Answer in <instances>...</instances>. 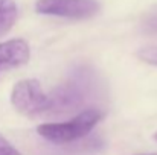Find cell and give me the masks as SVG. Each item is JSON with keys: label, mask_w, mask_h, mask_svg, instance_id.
Instances as JSON below:
<instances>
[{"label": "cell", "mask_w": 157, "mask_h": 155, "mask_svg": "<svg viewBox=\"0 0 157 155\" xmlns=\"http://www.w3.org/2000/svg\"><path fill=\"white\" fill-rule=\"evenodd\" d=\"M99 88L101 81L96 72L89 65H76L66 81L49 94L48 114L59 116L86 108L90 101L96 99Z\"/></svg>", "instance_id": "cell-1"}, {"label": "cell", "mask_w": 157, "mask_h": 155, "mask_svg": "<svg viewBox=\"0 0 157 155\" xmlns=\"http://www.w3.org/2000/svg\"><path fill=\"white\" fill-rule=\"evenodd\" d=\"M104 119V113L99 108H89L78 113L67 122H48L37 126V132L46 142L53 145H70L79 142L89 135L96 125Z\"/></svg>", "instance_id": "cell-2"}, {"label": "cell", "mask_w": 157, "mask_h": 155, "mask_svg": "<svg viewBox=\"0 0 157 155\" xmlns=\"http://www.w3.org/2000/svg\"><path fill=\"white\" fill-rule=\"evenodd\" d=\"M11 103L20 114L37 117L40 114H48L49 94L37 79H21L12 87Z\"/></svg>", "instance_id": "cell-3"}, {"label": "cell", "mask_w": 157, "mask_h": 155, "mask_svg": "<svg viewBox=\"0 0 157 155\" xmlns=\"http://www.w3.org/2000/svg\"><path fill=\"white\" fill-rule=\"evenodd\" d=\"M101 9L98 0H37L35 11L43 15L86 20L95 17Z\"/></svg>", "instance_id": "cell-4"}, {"label": "cell", "mask_w": 157, "mask_h": 155, "mask_svg": "<svg viewBox=\"0 0 157 155\" xmlns=\"http://www.w3.org/2000/svg\"><path fill=\"white\" fill-rule=\"evenodd\" d=\"M31 58V47L28 41L14 38L0 43V76L12 68L28 64Z\"/></svg>", "instance_id": "cell-5"}, {"label": "cell", "mask_w": 157, "mask_h": 155, "mask_svg": "<svg viewBox=\"0 0 157 155\" xmlns=\"http://www.w3.org/2000/svg\"><path fill=\"white\" fill-rule=\"evenodd\" d=\"M18 17V8L14 0H0V37L9 32Z\"/></svg>", "instance_id": "cell-6"}, {"label": "cell", "mask_w": 157, "mask_h": 155, "mask_svg": "<svg viewBox=\"0 0 157 155\" xmlns=\"http://www.w3.org/2000/svg\"><path fill=\"white\" fill-rule=\"evenodd\" d=\"M136 55L142 62L150 64V65H157V44L145 46V47L139 49Z\"/></svg>", "instance_id": "cell-7"}, {"label": "cell", "mask_w": 157, "mask_h": 155, "mask_svg": "<svg viewBox=\"0 0 157 155\" xmlns=\"http://www.w3.org/2000/svg\"><path fill=\"white\" fill-rule=\"evenodd\" d=\"M0 155H20V152L0 134Z\"/></svg>", "instance_id": "cell-8"}, {"label": "cell", "mask_w": 157, "mask_h": 155, "mask_svg": "<svg viewBox=\"0 0 157 155\" xmlns=\"http://www.w3.org/2000/svg\"><path fill=\"white\" fill-rule=\"evenodd\" d=\"M140 155H157V154H140Z\"/></svg>", "instance_id": "cell-9"}, {"label": "cell", "mask_w": 157, "mask_h": 155, "mask_svg": "<svg viewBox=\"0 0 157 155\" xmlns=\"http://www.w3.org/2000/svg\"><path fill=\"white\" fill-rule=\"evenodd\" d=\"M154 138H156V140H157V132H156V134H154Z\"/></svg>", "instance_id": "cell-10"}]
</instances>
